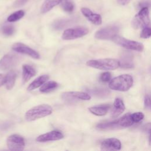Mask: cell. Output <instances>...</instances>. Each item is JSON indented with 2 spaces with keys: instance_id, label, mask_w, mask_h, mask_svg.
<instances>
[{
  "instance_id": "1",
  "label": "cell",
  "mask_w": 151,
  "mask_h": 151,
  "mask_svg": "<svg viewBox=\"0 0 151 151\" xmlns=\"http://www.w3.org/2000/svg\"><path fill=\"white\" fill-rule=\"evenodd\" d=\"M109 81V88L111 90L119 91H126L129 90L133 84V77L127 74L120 75L111 79Z\"/></svg>"
},
{
  "instance_id": "2",
  "label": "cell",
  "mask_w": 151,
  "mask_h": 151,
  "mask_svg": "<svg viewBox=\"0 0 151 151\" xmlns=\"http://www.w3.org/2000/svg\"><path fill=\"white\" fill-rule=\"evenodd\" d=\"M86 65L90 67L101 70H114L120 66L119 60L115 58H102L90 60L87 61Z\"/></svg>"
},
{
  "instance_id": "3",
  "label": "cell",
  "mask_w": 151,
  "mask_h": 151,
  "mask_svg": "<svg viewBox=\"0 0 151 151\" xmlns=\"http://www.w3.org/2000/svg\"><path fill=\"white\" fill-rule=\"evenodd\" d=\"M52 112V108L47 104L36 106L28 110L25 114V119L28 122L34 121L40 118L50 115Z\"/></svg>"
},
{
  "instance_id": "4",
  "label": "cell",
  "mask_w": 151,
  "mask_h": 151,
  "mask_svg": "<svg viewBox=\"0 0 151 151\" xmlns=\"http://www.w3.org/2000/svg\"><path fill=\"white\" fill-rule=\"evenodd\" d=\"M111 40L118 45L129 50L142 52L144 49V45L141 42L126 39L118 34L115 35Z\"/></svg>"
},
{
  "instance_id": "5",
  "label": "cell",
  "mask_w": 151,
  "mask_h": 151,
  "mask_svg": "<svg viewBox=\"0 0 151 151\" xmlns=\"http://www.w3.org/2000/svg\"><path fill=\"white\" fill-rule=\"evenodd\" d=\"M149 24L150 18L148 7L142 8L132 21V27L134 29H139L149 26Z\"/></svg>"
},
{
  "instance_id": "6",
  "label": "cell",
  "mask_w": 151,
  "mask_h": 151,
  "mask_svg": "<svg viewBox=\"0 0 151 151\" xmlns=\"http://www.w3.org/2000/svg\"><path fill=\"white\" fill-rule=\"evenodd\" d=\"M62 99L68 103H73L78 100H90V95L83 91H67L61 94Z\"/></svg>"
},
{
  "instance_id": "7",
  "label": "cell",
  "mask_w": 151,
  "mask_h": 151,
  "mask_svg": "<svg viewBox=\"0 0 151 151\" xmlns=\"http://www.w3.org/2000/svg\"><path fill=\"white\" fill-rule=\"evenodd\" d=\"M88 32V29L84 27L68 28L64 31L61 38L64 40H74L84 37V35H87Z\"/></svg>"
},
{
  "instance_id": "8",
  "label": "cell",
  "mask_w": 151,
  "mask_h": 151,
  "mask_svg": "<svg viewBox=\"0 0 151 151\" xmlns=\"http://www.w3.org/2000/svg\"><path fill=\"white\" fill-rule=\"evenodd\" d=\"M6 144L8 149L12 151L23 150L25 145L23 137L17 134L10 135L6 140Z\"/></svg>"
},
{
  "instance_id": "9",
  "label": "cell",
  "mask_w": 151,
  "mask_h": 151,
  "mask_svg": "<svg viewBox=\"0 0 151 151\" xmlns=\"http://www.w3.org/2000/svg\"><path fill=\"white\" fill-rule=\"evenodd\" d=\"M119 28L116 25H110L99 29L95 33V38L98 40H112L117 35Z\"/></svg>"
},
{
  "instance_id": "10",
  "label": "cell",
  "mask_w": 151,
  "mask_h": 151,
  "mask_svg": "<svg viewBox=\"0 0 151 151\" xmlns=\"http://www.w3.org/2000/svg\"><path fill=\"white\" fill-rule=\"evenodd\" d=\"M12 48L17 52L27 55L34 59H39L40 58V55L37 51L24 44L21 42L15 43L12 45Z\"/></svg>"
},
{
  "instance_id": "11",
  "label": "cell",
  "mask_w": 151,
  "mask_h": 151,
  "mask_svg": "<svg viewBox=\"0 0 151 151\" xmlns=\"http://www.w3.org/2000/svg\"><path fill=\"white\" fill-rule=\"evenodd\" d=\"M122 144L120 141L116 138H108L103 140L100 145L102 150H120Z\"/></svg>"
},
{
  "instance_id": "12",
  "label": "cell",
  "mask_w": 151,
  "mask_h": 151,
  "mask_svg": "<svg viewBox=\"0 0 151 151\" xmlns=\"http://www.w3.org/2000/svg\"><path fill=\"white\" fill-rule=\"evenodd\" d=\"M63 137L64 135L61 132L55 130L38 136L36 138V141L38 142H47L60 140Z\"/></svg>"
},
{
  "instance_id": "13",
  "label": "cell",
  "mask_w": 151,
  "mask_h": 151,
  "mask_svg": "<svg viewBox=\"0 0 151 151\" xmlns=\"http://www.w3.org/2000/svg\"><path fill=\"white\" fill-rule=\"evenodd\" d=\"M18 62V58L12 54H6L0 60V70H6L15 66Z\"/></svg>"
},
{
  "instance_id": "14",
  "label": "cell",
  "mask_w": 151,
  "mask_h": 151,
  "mask_svg": "<svg viewBox=\"0 0 151 151\" xmlns=\"http://www.w3.org/2000/svg\"><path fill=\"white\" fill-rule=\"evenodd\" d=\"M124 110L125 105L123 101L120 98H116L113 103V106L111 110V117L116 118L119 117L124 112Z\"/></svg>"
},
{
  "instance_id": "15",
  "label": "cell",
  "mask_w": 151,
  "mask_h": 151,
  "mask_svg": "<svg viewBox=\"0 0 151 151\" xmlns=\"http://www.w3.org/2000/svg\"><path fill=\"white\" fill-rule=\"evenodd\" d=\"M81 11L83 15L86 17L88 21L95 25H100L102 23V18L100 15L93 13L87 8H82Z\"/></svg>"
},
{
  "instance_id": "16",
  "label": "cell",
  "mask_w": 151,
  "mask_h": 151,
  "mask_svg": "<svg viewBox=\"0 0 151 151\" xmlns=\"http://www.w3.org/2000/svg\"><path fill=\"white\" fill-rule=\"evenodd\" d=\"M120 66L122 68H132L134 67V63L133 60V55L129 52L124 51L120 57L119 61Z\"/></svg>"
},
{
  "instance_id": "17",
  "label": "cell",
  "mask_w": 151,
  "mask_h": 151,
  "mask_svg": "<svg viewBox=\"0 0 151 151\" xmlns=\"http://www.w3.org/2000/svg\"><path fill=\"white\" fill-rule=\"evenodd\" d=\"M96 128L99 130L102 131H107V130H111L121 129L118 119H116L112 121H107L103 122L100 123H98L96 126Z\"/></svg>"
},
{
  "instance_id": "18",
  "label": "cell",
  "mask_w": 151,
  "mask_h": 151,
  "mask_svg": "<svg viewBox=\"0 0 151 151\" xmlns=\"http://www.w3.org/2000/svg\"><path fill=\"white\" fill-rule=\"evenodd\" d=\"M110 108V106L109 104H100L89 107L88 110L93 114L97 116H103L107 113Z\"/></svg>"
},
{
  "instance_id": "19",
  "label": "cell",
  "mask_w": 151,
  "mask_h": 151,
  "mask_svg": "<svg viewBox=\"0 0 151 151\" xmlns=\"http://www.w3.org/2000/svg\"><path fill=\"white\" fill-rule=\"evenodd\" d=\"M35 69L30 65L24 64L22 65V81L25 83L29 80L32 77L35 76L36 74Z\"/></svg>"
},
{
  "instance_id": "20",
  "label": "cell",
  "mask_w": 151,
  "mask_h": 151,
  "mask_svg": "<svg viewBox=\"0 0 151 151\" xmlns=\"http://www.w3.org/2000/svg\"><path fill=\"white\" fill-rule=\"evenodd\" d=\"M17 74V72L14 70H11L9 71L4 78V83L5 87L7 90H11L14 86Z\"/></svg>"
},
{
  "instance_id": "21",
  "label": "cell",
  "mask_w": 151,
  "mask_h": 151,
  "mask_svg": "<svg viewBox=\"0 0 151 151\" xmlns=\"http://www.w3.org/2000/svg\"><path fill=\"white\" fill-rule=\"evenodd\" d=\"M49 79V76L47 74L41 75L35 78L33 81H32L28 87H27V90L28 91L34 90L38 87H41L45 82H46Z\"/></svg>"
},
{
  "instance_id": "22",
  "label": "cell",
  "mask_w": 151,
  "mask_h": 151,
  "mask_svg": "<svg viewBox=\"0 0 151 151\" xmlns=\"http://www.w3.org/2000/svg\"><path fill=\"white\" fill-rule=\"evenodd\" d=\"M63 0H45L41 7V12L46 13L50 11L55 6L63 2Z\"/></svg>"
},
{
  "instance_id": "23",
  "label": "cell",
  "mask_w": 151,
  "mask_h": 151,
  "mask_svg": "<svg viewBox=\"0 0 151 151\" xmlns=\"http://www.w3.org/2000/svg\"><path fill=\"white\" fill-rule=\"evenodd\" d=\"M58 86V83L54 81H47L41 86L40 91L42 93H48L56 89Z\"/></svg>"
},
{
  "instance_id": "24",
  "label": "cell",
  "mask_w": 151,
  "mask_h": 151,
  "mask_svg": "<svg viewBox=\"0 0 151 151\" xmlns=\"http://www.w3.org/2000/svg\"><path fill=\"white\" fill-rule=\"evenodd\" d=\"M118 121L121 128L128 127L132 126L134 124L132 119L130 113H127L123 116L122 117H121L120 118L118 119Z\"/></svg>"
},
{
  "instance_id": "25",
  "label": "cell",
  "mask_w": 151,
  "mask_h": 151,
  "mask_svg": "<svg viewBox=\"0 0 151 151\" xmlns=\"http://www.w3.org/2000/svg\"><path fill=\"white\" fill-rule=\"evenodd\" d=\"M89 92L92 94L98 97H106L110 94V91L106 88H97L89 90Z\"/></svg>"
},
{
  "instance_id": "26",
  "label": "cell",
  "mask_w": 151,
  "mask_h": 151,
  "mask_svg": "<svg viewBox=\"0 0 151 151\" xmlns=\"http://www.w3.org/2000/svg\"><path fill=\"white\" fill-rule=\"evenodd\" d=\"M25 15V12L23 10H19L11 14L7 18V21L10 22H15L21 19Z\"/></svg>"
},
{
  "instance_id": "27",
  "label": "cell",
  "mask_w": 151,
  "mask_h": 151,
  "mask_svg": "<svg viewBox=\"0 0 151 151\" xmlns=\"http://www.w3.org/2000/svg\"><path fill=\"white\" fill-rule=\"evenodd\" d=\"M1 31L3 34L6 36H10L12 35L15 31V28L12 25H4L1 28Z\"/></svg>"
},
{
  "instance_id": "28",
  "label": "cell",
  "mask_w": 151,
  "mask_h": 151,
  "mask_svg": "<svg viewBox=\"0 0 151 151\" xmlns=\"http://www.w3.org/2000/svg\"><path fill=\"white\" fill-rule=\"evenodd\" d=\"M144 114L142 112L138 111L131 113V117L134 123H137L141 122L144 119Z\"/></svg>"
},
{
  "instance_id": "29",
  "label": "cell",
  "mask_w": 151,
  "mask_h": 151,
  "mask_svg": "<svg viewBox=\"0 0 151 151\" xmlns=\"http://www.w3.org/2000/svg\"><path fill=\"white\" fill-rule=\"evenodd\" d=\"M61 7L64 11L68 12V13H71L74 10V5L73 4V2H71L65 1L62 4Z\"/></svg>"
},
{
  "instance_id": "30",
  "label": "cell",
  "mask_w": 151,
  "mask_h": 151,
  "mask_svg": "<svg viewBox=\"0 0 151 151\" xmlns=\"http://www.w3.org/2000/svg\"><path fill=\"white\" fill-rule=\"evenodd\" d=\"M150 34H151L150 28L149 26H146L143 27L140 33V37L145 39L149 38L150 37Z\"/></svg>"
},
{
  "instance_id": "31",
  "label": "cell",
  "mask_w": 151,
  "mask_h": 151,
  "mask_svg": "<svg viewBox=\"0 0 151 151\" xmlns=\"http://www.w3.org/2000/svg\"><path fill=\"white\" fill-rule=\"evenodd\" d=\"M111 78V74L110 72L106 71L101 73L100 76V80L102 82H108L109 81Z\"/></svg>"
},
{
  "instance_id": "32",
  "label": "cell",
  "mask_w": 151,
  "mask_h": 151,
  "mask_svg": "<svg viewBox=\"0 0 151 151\" xmlns=\"http://www.w3.org/2000/svg\"><path fill=\"white\" fill-rule=\"evenodd\" d=\"M68 22H69V21H68V20H60V21H58L54 24V27L55 28H57V29H61L63 27H64L65 25H67V24L68 23Z\"/></svg>"
},
{
  "instance_id": "33",
  "label": "cell",
  "mask_w": 151,
  "mask_h": 151,
  "mask_svg": "<svg viewBox=\"0 0 151 151\" xmlns=\"http://www.w3.org/2000/svg\"><path fill=\"white\" fill-rule=\"evenodd\" d=\"M144 104L146 109H150V96L146 94L144 99Z\"/></svg>"
},
{
  "instance_id": "34",
  "label": "cell",
  "mask_w": 151,
  "mask_h": 151,
  "mask_svg": "<svg viewBox=\"0 0 151 151\" xmlns=\"http://www.w3.org/2000/svg\"><path fill=\"white\" fill-rule=\"evenodd\" d=\"M29 1V0H17L14 4V6L15 8H18L19 6H21L24 5L26 2Z\"/></svg>"
},
{
  "instance_id": "35",
  "label": "cell",
  "mask_w": 151,
  "mask_h": 151,
  "mask_svg": "<svg viewBox=\"0 0 151 151\" xmlns=\"http://www.w3.org/2000/svg\"><path fill=\"white\" fill-rule=\"evenodd\" d=\"M131 0H117V2L122 5H125L127 4H129Z\"/></svg>"
},
{
  "instance_id": "36",
  "label": "cell",
  "mask_w": 151,
  "mask_h": 151,
  "mask_svg": "<svg viewBox=\"0 0 151 151\" xmlns=\"http://www.w3.org/2000/svg\"><path fill=\"white\" fill-rule=\"evenodd\" d=\"M4 78H5V76L2 74H0V87L4 84Z\"/></svg>"
}]
</instances>
